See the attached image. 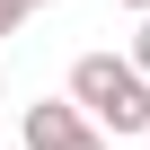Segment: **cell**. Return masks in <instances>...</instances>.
Instances as JSON below:
<instances>
[{
	"label": "cell",
	"instance_id": "8992f818",
	"mask_svg": "<svg viewBox=\"0 0 150 150\" xmlns=\"http://www.w3.org/2000/svg\"><path fill=\"white\" fill-rule=\"evenodd\" d=\"M115 9H132V18H150V0H115Z\"/></svg>",
	"mask_w": 150,
	"mask_h": 150
},
{
	"label": "cell",
	"instance_id": "5b68a950",
	"mask_svg": "<svg viewBox=\"0 0 150 150\" xmlns=\"http://www.w3.org/2000/svg\"><path fill=\"white\" fill-rule=\"evenodd\" d=\"M132 62H141V71H150V18H141V35H132Z\"/></svg>",
	"mask_w": 150,
	"mask_h": 150
},
{
	"label": "cell",
	"instance_id": "ba28073f",
	"mask_svg": "<svg viewBox=\"0 0 150 150\" xmlns=\"http://www.w3.org/2000/svg\"><path fill=\"white\" fill-rule=\"evenodd\" d=\"M0 88H9V80H0Z\"/></svg>",
	"mask_w": 150,
	"mask_h": 150
},
{
	"label": "cell",
	"instance_id": "277c9868",
	"mask_svg": "<svg viewBox=\"0 0 150 150\" xmlns=\"http://www.w3.org/2000/svg\"><path fill=\"white\" fill-rule=\"evenodd\" d=\"M71 150H115V141H106V124H88V132H80V141H71Z\"/></svg>",
	"mask_w": 150,
	"mask_h": 150
},
{
	"label": "cell",
	"instance_id": "7a4b0ae2",
	"mask_svg": "<svg viewBox=\"0 0 150 150\" xmlns=\"http://www.w3.org/2000/svg\"><path fill=\"white\" fill-rule=\"evenodd\" d=\"M80 132H88V106L80 97H35L27 106V150H71Z\"/></svg>",
	"mask_w": 150,
	"mask_h": 150
},
{
	"label": "cell",
	"instance_id": "6da1fadb",
	"mask_svg": "<svg viewBox=\"0 0 150 150\" xmlns=\"http://www.w3.org/2000/svg\"><path fill=\"white\" fill-rule=\"evenodd\" d=\"M71 97H80L88 124H106L115 141L124 132H150V71L132 53H80L71 62Z\"/></svg>",
	"mask_w": 150,
	"mask_h": 150
},
{
	"label": "cell",
	"instance_id": "3957f363",
	"mask_svg": "<svg viewBox=\"0 0 150 150\" xmlns=\"http://www.w3.org/2000/svg\"><path fill=\"white\" fill-rule=\"evenodd\" d=\"M27 9H35V0H0V35H18V27H27Z\"/></svg>",
	"mask_w": 150,
	"mask_h": 150
},
{
	"label": "cell",
	"instance_id": "52a82bcc",
	"mask_svg": "<svg viewBox=\"0 0 150 150\" xmlns=\"http://www.w3.org/2000/svg\"><path fill=\"white\" fill-rule=\"evenodd\" d=\"M35 9H53V0H35Z\"/></svg>",
	"mask_w": 150,
	"mask_h": 150
}]
</instances>
